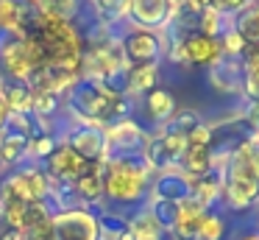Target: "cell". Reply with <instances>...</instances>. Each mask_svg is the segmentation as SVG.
Wrapping results in <instances>:
<instances>
[{"mask_svg":"<svg viewBox=\"0 0 259 240\" xmlns=\"http://www.w3.org/2000/svg\"><path fill=\"white\" fill-rule=\"evenodd\" d=\"M220 204L234 215H245L259 207V134H251L231 151L223 167Z\"/></svg>","mask_w":259,"mask_h":240,"instance_id":"1","label":"cell"},{"mask_svg":"<svg viewBox=\"0 0 259 240\" xmlns=\"http://www.w3.org/2000/svg\"><path fill=\"white\" fill-rule=\"evenodd\" d=\"M153 170L142 154L106 156L103 162V201L109 210H142V201L151 195Z\"/></svg>","mask_w":259,"mask_h":240,"instance_id":"2","label":"cell"},{"mask_svg":"<svg viewBox=\"0 0 259 240\" xmlns=\"http://www.w3.org/2000/svg\"><path fill=\"white\" fill-rule=\"evenodd\" d=\"M51 193V179L42 170V165L25 159L20 165L9 167L0 176V198H17V201H42Z\"/></svg>","mask_w":259,"mask_h":240,"instance_id":"3","label":"cell"},{"mask_svg":"<svg viewBox=\"0 0 259 240\" xmlns=\"http://www.w3.org/2000/svg\"><path fill=\"white\" fill-rule=\"evenodd\" d=\"M109 98L112 95L103 92L98 81L75 78V84L64 95V112L78 123H95L98 126L103 112H106V106H109Z\"/></svg>","mask_w":259,"mask_h":240,"instance_id":"4","label":"cell"},{"mask_svg":"<svg viewBox=\"0 0 259 240\" xmlns=\"http://www.w3.org/2000/svg\"><path fill=\"white\" fill-rule=\"evenodd\" d=\"M120 53L125 67H142V64H162L164 59V33L162 31H145V28H128L117 37Z\"/></svg>","mask_w":259,"mask_h":240,"instance_id":"5","label":"cell"},{"mask_svg":"<svg viewBox=\"0 0 259 240\" xmlns=\"http://www.w3.org/2000/svg\"><path fill=\"white\" fill-rule=\"evenodd\" d=\"M62 143L70 145L87 165H101L109 156V143H106V128L95 123H78L70 120L67 128L62 131Z\"/></svg>","mask_w":259,"mask_h":240,"instance_id":"6","label":"cell"},{"mask_svg":"<svg viewBox=\"0 0 259 240\" xmlns=\"http://www.w3.org/2000/svg\"><path fill=\"white\" fill-rule=\"evenodd\" d=\"M51 240H98V218L90 210H62L53 215L51 229H48Z\"/></svg>","mask_w":259,"mask_h":240,"instance_id":"7","label":"cell"},{"mask_svg":"<svg viewBox=\"0 0 259 240\" xmlns=\"http://www.w3.org/2000/svg\"><path fill=\"white\" fill-rule=\"evenodd\" d=\"M176 17V6L170 0H128L125 20L131 28H145V31H164Z\"/></svg>","mask_w":259,"mask_h":240,"instance_id":"8","label":"cell"},{"mask_svg":"<svg viewBox=\"0 0 259 240\" xmlns=\"http://www.w3.org/2000/svg\"><path fill=\"white\" fill-rule=\"evenodd\" d=\"M167 31H170V28H167ZM176 37H179V45H181L184 67H206V70H209V67H212L214 61L223 56L218 37H206V33H201V31L176 33Z\"/></svg>","mask_w":259,"mask_h":240,"instance_id":"9","label":"cell"},{"mask_svg":"<svg viewBox=\"0 0 259 240\" xmlns=\"http://www.w3.org/2000/svg\"><path fill=\"white\" fill-rule=\"evenodd\" d=\"M34 67L28 61L25 39L17 33H6L0 39V76L9 81H28Z\"/></svg>","mask_w":259,"mask_h":240,"instance_id":"10","label":"cell"},{"mask_svg":"<svg viewBox=\"0 0 259 240\" xmlns=\"http://www.w3.org/2000/svg\"><path fill=\"white\" fill-rule=\"evenodd\" d=\"M151 140V131L131 117L117 126L106 128V143H109V156H128V154H142Z\"/></svg>","mask_w":259,"mask_h":240,"instance_id":"11","label":"cell"},{"mask_svg":"<svg viewBox=\"0 0 259 240\" xmlns=\"http://www.w3.org/2000/svg\"><path fill=\"white\" fill-rule=\"evenodd\" d=\"M42 170L48 173V179H56V182H75L81 173L87 170V162L75 154L70 145H64L59 140L53 145V151L48 154V159L42 162Z\"/></svg>","mask_w":259,"mask_h":240,"instance_id":"12","label":"cell"},{"mask_svg":"<svg viewBox=\"0 0 259 240\" xmlns=\"http://www.w3.org/2000/svg\"><path fill=\"white\" fill-rule=\"evenodd\" d=\"M209 87L220 95H242V84H245V70H242V59H231V56H220L206 73Z\"/></svg>","mask_w":259,"mask_h":240,"instance_id":"13","label":"cell"},{"mask_svg":"<svg viewBox=\"0 0 259 240\" xmlns=\"http://www.w3.org/2000/svg\"><path fill=\"white\" fill-rule=\"evenodd\" d=\"M73 187L81 210H90L92 215H98L106 207V201H103V162L101 165H87V170L73 182Z\"/></svg>","mask_w":259,"mask_h":240,"instance_id":"14","label":"cell"},{"mask_svg":"<svg viewBox=\"0 0 259 240\" xmlns=\"http://www.w3.org/2000/svg\"><path fill=\"white\" fill-rule=\"evenodd\" d=\"M190 195H192V179H187L179 167H173V170H162V173H153V179H151V195H148V198L181 204V201H187Z\"/></svg>","mask_w":259,"mask_h":240,"instance_id":"15","label":"cell"},{"mask_svg":"<svg viewBox=\"0 0 259 240\" xmlns=\"http://www.w3.org/2000/svg\"><path fill=\"white\" fill-rule=\"evenodd\" d=\"M142 109H145V117L153 120V126H156V131H159V128L173 117V112L179 109V106H176V95L170 92L167 87H156L148 95H142Z\"/></svg>","mask_w":259,"mask_h":240,"instance_id":"16","label":"cell"},{"mask_svg":"<svg viewBox=\"0 0 259 240\" xmlns=\"http://www.w3.org/2000/svg\"><path fill=\"white\" fill-rule=\"evenodd\" d=\"M203 215H206V210H203L198 201H192V198L181 201L179 204V218H176L173 229L167 232V237H173V240H195V232H198V226H201Z\"/></svg>","mask_w":259,"mask_h":240,"instance_id":"17","label":"cell"},{"mask_svg":"<svg viewBox=\"0 0 259 240\" xmlns=\"http://www.w3.org/2000/svg\"><path fill=\"white\" fill-rule=\"evenodd\" d=\"M220 193H223V173L220 170H209L206 176L192 179V201L203 207V210H214L220 204Z\"/></svg>","mask_w":259,"mask_h":240,"instance_id":"18","label":"cell"},{"mask_svg":"<svg viewBox=\"0 0 259 240\" xmlns=\"http://www.w3.org/2000/svg\"><path fill=\"white\" fill-rule=\"evenodd\" d=\"M159 87V64H142V67H128L125 70V95H148L151 89Z\"/></svg>","mask_w":259,"mask_h":240,"instance_id":"19","label":"cell"},{"mask_svg":"<svg viewBox=\"0 0 259 240\" xmlns=\"http://www.w3.org/2000/svg\"><path fill=\"white\" fill-rule=\"evenodd\" d=\"M231 31L242 39L245 48H259V6L251 3L248 9L231 17Z\"/></svg>","mask_w":259,"mask_h":240,"instance_id":"20","label":"cell"},{"mask_svg":"<svg viewBox=\"0 0 259 240\" xmlns=\"http://www.w3.org/2000/svg\"><path fill=\"white\" fill-rule=\"evenodd\" d=\"M0 95L6 100L9 112H14V115H28L31 106H34V89L28 87V81H9V78H3Z\"/></svg>","mask_w":259,"mask_h":240,"instance_id":"21","label":"cell"},{"mask_svg":"<svg viewBox=\"0 0 259 240\" xmlns=\"http://www.w3.org/2000/svg\"><path fill=\"white\" fill-rule=\"evenodd\" d=\"M179 170L187 179H201L212 170V148L209 145H187L184 156L179 159Z\"/></svg>","mask_w":259,"mask_h":240,"instance_id":"22","label":"cell"},{"mask_svg":"<svg viewBox=\"0 0 259 240\" xmlns=\"http://www.w3.org/2000/svg\"><path fill=\"white\" fill-rule=\"evenodd\" d=\"M95 218H98V240H131L128 237V215L103 207Z\"/></svg>","mask_w":259,"mask_h":240,"instance_id":"23","label":"cell"},{"mask_svg":"<svg viewBox=\"0 0 259 240\" xmlns=\"http://www.w3.org/2000/svg\"><path fill=\"white\" fill-rule=\"evenodd\" d=\"M128 237L131 240H167V232L156 223V218L142 207L128 215Z\"/></svg>","mask_w":259,"mask_h":240,"instance_id":"24","label":"cell"},{"mask_svg":"<svg viewBox=\"0 0 259 240\" xmlns=\"http://www.w3.org/2000/svg\"><path fill=\"white\" fill-rule=\"evenodd\" d=\"M240 59H242V70H245L242 98H248V104H253V100H259V48H245Z\"/></svg>","mask_w":259,"mask_h":240,"instance_id":"25","label":"cell"},{"mask_svg":"<svg viewBox=\"0 0 259 240\" xmlns=\"http://www.w3.org/2000/svg\"><path fill=\"white\" fill-rule=\"evenodd\" d=\"M201 123H203V117H201V112H198V109H192V106H179V109L173 112V117L162 126V131L187 137V134H190L195 126H201Z\"/></svg>","mask_w":259,"mask_h":240,"instance_id":"26","label":"cell"},{"mask_svg":"<svg viewBox=\"0 0 259 240\" xmlns=\"http://www.w3.org/2000/svg\"><path fill=\"white\" fill-rule=\"evenodd\" d=\"M226 234H229L226 215L218 210H206V215H203L201 226L195 232V240H226Z\"/></svg>","mask_w":259,"mask_h":240,"instance_id":"27","label":"cell"},{"mask_svg":"<svg viewBox=\"0 0 259 240\" xmlns=\"http://www.w3.org/2000/svg\"><path fill=\"white\" fill-rule=\"evenodd\" d=\"M45 17H56V20H75L81 9V0H31Z\"/></svg>","mask_w":259,"mask_h":240,"instance_id":"28","label":"cell"},{"mask_svg":"<svg viewBox=\"0 0 259 240\" xmlns=\"http://www.w3.org/2000/svg\"><path fill=\"white\" fill-rule=\"evenodd\" d=\"M145 210L151 212L153 218H156V223L164 229V232H170L176 223V218H179V204H173V201H159V198H148Z\"/></svg>","mask_w":259,"mask_h":240,"instance_id":"29","label":"cell"},{"mask_svg":"<svg viewBox=\"0 0 259 240\" xmlns=\"http://www.w3.org/2000/svg\"><path fill=\"white\" fill-rule=\"evenodd\" d=\"M25 0H0V28L6 33L20 31V17H23Z\"/></svg>","mask_w":259,"mask_h":240,"instance_id":"30","label":"cell"},{"mask_svg":"<svg viewBox=\"0 0 259 240\" xmlns=\"http://www.w3.org/2000/svg\"><path fill=\"white\" fill-rule=\"evenodd\" d=\"M187 145H212V126H209L206 120L201 123V126H195L190 134H187Z\"/></svg>","mask_w":259,"mask_h":240,"instance_id":"31","label":"cell"},{"mask_svg":"<svg viewBox=\"0 0 259 240\" xmlns=\"http://www.w3.org/2000/svg\"><path fill=\"white\" fill-rule=\"evenodd\" d=\"M251 3L253 0H214V9L223 17H234V14H240L242 9H248Z\"/></svg>","mask_w":259,"mask_h":240,"instance_id":"32","label":"cell"},{"mask_svg":"<svg viewBox=\"0 0 259 240\" xmlns=\"http://www.w3.org/2000/svg\"><path fill=\"white\" fill-rule=\"evenodd\" d=\"M17 237H20V232L9 223V218L0 212V240H17Z\"/></svg>","mask_w":259,"mask_h":240,"instance_id":"33","label":"cell"},{"mask_svg":"<svg viewBox=\"0 0 259 240\" xmlns=\"http://www.w3.org/2000/svg\"><path fill=\"white\" fill-rule=\"evenodd\" d=\"M234 240H259V229H242V232H237Z\"/></svg>","mask_w":259,"mask_h":240,"instance_id":"34","label":"cell"},{"mask_svg":"<svg viewBox=\"0 0 259 240\" xmlns=\"http://www.w3.org/2000/svg\"><path fill=\"white\" fill-rule=\"evenodd\" d=\"M6 117H9V106H6V100H3V95H0V128H3Z\"/></svg>","mask_w":259,"mask_h":240,"instance_id":"35","label":"cell"},{"mask_svg":"<svg viewBox=\"0 0 259 240\" xmlns=\"http://www.w3.org/2000/svg\"><path fill=\"white\" fill-rule=\"evenodd\" d=\"M6 170H9V167H6V162H3V151H0V176H3Z\"/></svg>","mask_w":259,"mask_h":240,"instance_id":"36","label":"cell"},{"mask_svg":"<svg viewBox=\"0 0 259 240\" xmlns=\"http://www.w3.org/2000/svg\"><path fill=\"white\" fill-rule=\"evenodd\" d=\"M170 3H173V6H184L187 0H170Z\"/></svg>","mask_w":259,"mask_h":240,"instance_id":"37","label":"cell"},{"mask_svg":"<svg viewBox=\"0 0 259 240\" xmlns=\"http://www.w3.org/2000/svg\"><path fill=\"white\" fill-rule=\"evenodd\" d=\"M253 3H256V6H259V0H253Z\"/></svg>","mask_w":259,"mask_h":240,"instance_id":"38","label":"cell"}]
</instances>
